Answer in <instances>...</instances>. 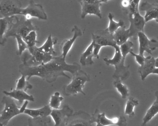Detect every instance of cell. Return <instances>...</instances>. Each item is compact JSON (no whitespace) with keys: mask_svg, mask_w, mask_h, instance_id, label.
Wrapping results in <instances>:
<instances>
[{"mask_svg":"<svg viewBox=\"0 0 158 126\" xmlns=\"http://www.w3.org/2000/svg\"><path fill=\"white\" fill-rule=\"evenodd\" d=\"M80 69L81 65L78 63L67 64L61 55L53 57L51 61L38 66L30 67L23 64L19 66V72L27 77V80L33 76H38L48 83L54 82L61 76L70 79L71 78L65 74V71H68L73 75Z\"/></svg>","mask_w":158,"mask_h":126,"instance_id":"6da1fadb","label":"cell"},{"mask_svg":"<svg viewBox=\"0 0 158 126\" xmlns=\"http://www.w3.org/2000/svg\"><path fill=\"white\" fill-rule=\"evenodd\" d=\"M39 30V28L33 24L32 19H27L23 15L14 16L13 22L3 39L0 41V44L1 46H4L7 39L10 37L20 36L24 40L31 32L37 31Z\"/></svg>","mask_w":158,"mask_h":126,"instance_id":"7a4b0ae2","label":"cell"},{"mask_svg":"<svg viewBox=\"0 0 158 126\" xmlns=\"http://www.w3.org/2000/svg\"><path fill=\"white\" fill-rule=\"evenodd\" d=\"M114 48L115 49V53L113 58L109 59L105 57L103 58V60L107 65H113L115 67V70L112 76L114 79H120L122 81L126 80L130 76L129 69L130 65H125V60L126 57L122 55L120 46L116 45Z\"/></svg>","mask_w":158,"mask_h":126,"instance_id":"3957f363","label":"cell"},{"mask_svg":"<svg viewBox=\"0 0 158 126\" xmlns=\"http://www.w3.org/2000/svg\"><path fill=\"white\" fill-rule=\"evenodd\" d=\"M2 103L4 105V108L1 112L0 125L6 126L13 118L24 113L28 101H25L22 107H19L17 105L13 98L5 95L2 98Z\"/></svg>","mask_w":158,"mask_h":126,"instance_id":"277c9868","label":"cell"},{"mask_svg":"<svg viewBox=\"0 0 158 126\" xmlns=\"http://www.w3.org/2000/svg\"><path fill=\"white\" fill-rule=\"evenodd\" d=\"M73 76L71 82L63 87L64 94L66 96H70L80 93L85 95L83 89L85 83L90 81V77L85 71L81 69L76 72Z\"/></svg>","mask_w":158,"mask_h":126,"instance_id":"5b68a950","label":"cell"},{"mask_svg":"<svg viewBox=\"0 0 158 126\" xmlns=\"http://www.w3.org/2000/svg\"><path fill=\"white\" fill-rule=\"evenodd\" d=\"M53 56L43 52L36 46L24 52L22 55L23 64L30 67L38 66L52 60Z\"/></svg>","mask_w":158,"mask_h":126,"instance_id":"8992f818","label":"cell"},{"mask_svg":"<svg viewBox=\"0 0 158 126\" xmlns=\"http://www.w3.org/2000/svg\"><path fill=\"white\" fill-rule=\"evenodd\" d=\"M114 34L110 33L107 30H99L95 33H92V41L94 42V57L99 59V53L101 48L103 46H112L117 45L114 39Z\"/></svg>","mask_w":158,"mask_h":126,"instance_id":"52a82bcc","label":"cell"},{"mask_svg":"<svg viewBox=\"0 0 158 126\" xmlns=\"http://www.w3.org/2000/svg\"><path fill=\"white\" fill-rule=\"evenodd\" d=\"M22 8L21 1L1 0L0 1V19L19 15Z\"/></svg>","mask_w":158,"mask_h":126,"instance_id":"ba28073f","label":"cell"},{"mask_svg":"<svg viewBox=\"0 0 158 126\" xmlns=\"http://www.w3.org/2000/svg\"><path fill=\"white\" fill-rule=\"evenodd\" d=\"M20 15L24 16L28 19H31L33 17L42 20L48 19V16L43 6L40 4L36 3L32 0L29 1L28 6L26 8H22Z\"/></svg>","mask_w":158,"mask_h":126,"instance_id":"9c48e42d","label":"cell"},{"mask_svg":"<svg viewBox=\"0 0 158 126\" xmlns=\"http://www.w3.org/2000/svg\"><path fill=\"white\" fill-rule=\"evenodd\" d=\"M92 123L96 122L97 126H107L116 125L118 126H126L127 125L125 117L121 116L119 118L110 119L106 117L105 113L100 114L98 109L92 115Z\"/></svg>","mask_w":158,"mask_h":126,"instance_id":"30bf717a","label":"cell"},{"mask_svg":"<svg viewBox=\"0 0 158 126\" xmlns=\"http://www.w3.org/2000/svg\"><path fill=\"white\" fill-rule=\"evenodd\" d=\"M82 7L81 18L84 19L88 15H94L100 19L102 18L100 7L102 3H107V1L102 0H82L78 1Z\"/></svg>","mask_w":158,"mask_h":126,"instance_id":"8fae6325","label":"cell"},{"mask_svg":"<svg viewBox=\"0 0 158 126\" xmlns=\"http://www.w3.org/2000/svg\"><path fill=\"white\" fill-rule=\"evenodd\" d=\"M127 15L130 22V27L128 28L130 31L129 37L136 39L139 32H144V27L146 23L145 18L140 15L139 12L134 15L127 14Z\"/></svg>","mask_w":158,"mask_h":126,"instance_id":"7c38bea8","label":"cell"},{"mask_svg":"<svg viewBox=\"0 0 158 126\" xmlns=\"http://www.w3.org/2000/svg\"><path fill=\"white\" fill-rule=\"evenodd\" d=\"M92 123V116L80 110L69 116L64 126H91Z\"/></svg>","mask_w":158,"mask_h":126,"instance_id":"4fadbf2b","label":"cell"},{"mask_svg":"<svg viewBox=\"0 0 158 126\" xmlns=\"http://www.w3.org/2000/svg\"><path fill=\"white\" fill-rule=\"evenodd\" d=\"M139 42V54L144 56V52L152 54V52L158 48V41L155 39L149 40L145 32H139L138 34Z\"/></svg>","mask_w":158,"mask_h":126,"instance_id":"5bb4252c","label":"cell"},{"mask_svg":"<svg viewBox=\"0 0 158 126\" xmlns=\"http://www.w3.org/2000/svg\"><path fill=\"white\" fill-rule=\"evenodd\" d=\"M73 109L68 105L61 109H52L50 116L54 121V126H64L67 118L73 114Z\"/></svg>","mask_w":158,"mask_h":126,"instance_id":"9a60e30c","label":"cell"},{"mask_svg":"<svg viewBox=\"0 0 158 126\" xmlns=\"http://www.w3.org/2000/svg\"><path fill=\"white\" fill-rule=\"evenodd\" d=\"M138 72L140 74L142 81H144L151 74H158V68L155 66V59L154 57H146L145 63L138 68Z\"/></svg>","mask_w":158,"mask_h":126,"instance_id":"2e32d148","label":"cell"},{"mask_svg":"<svg viewBox=\"0 0 158 126\" xmlns=\"http://www.w3.org/2000/svg\"><path fill=\"white\" fill-rule=\"evenodd\" d=\"M139 10L146 12L144 18L146 23L158 18V3H150L148 1L143 2L139 6Z\"/></svg>","mask_w":158,"mask_h":126,"instance_id":"e0dca14e","label":"cell"},{"mask_svg":"<svg viewBox=\"0 0 158 126\" xmlns=\"http://www.w3.org/2000/svg\"><path fill=\"white\" fill-rule=\"evenodd\" d=\"M72 32H73V37L71 39L64 41L61 44L62 54L61 56L64 59L66 58L67 54L71 50L76 40L83 35L82 30L77 26H74Z\"/></svg>","mask_w":158,"mask_h":126,"instance_id":"ac0fdd59","label":"cell"},{"mask_svg":"<svg viewBox=\"0 0 158 126\" xmlns=\"http://www.w3.org/2000/svg\"><path fill=\"white\" fill-rule=\"evenodd\" d=\"M3 94L7 96H10L14 99L17 100L19 104L22 105L24 101H30L34 102L35 98L32 95H30L27 93L26 92L21 90H17L16 89L13 90L11 91H7L4 90L3 91Z\"/></svg>","mask_w":158,"mask_h":126,"instance_id":"d6986e66","label":"cell"},{"mask_svg":"<svg viewBox=\"0 0 158 126\" xmlns=\"http://www.w3.org/2000/svg\"><path fill=\"white\" fill-rule=\"evenodd\" d=\"M52 111L51 107L49 105L45 106L39 109L26 108L24 114L29 116L32 118L48 117Z\"/></svg>","mask_w":158,"mask_h":126,"instance_id":"ffe728a7","label":"cell"},{"mask_svg":"<svg viewBox=\"0 0 158 126\" xmlns=\"http://www.w3.org/2000/svg\"><path fill=\"white\" fill-rule=\"evenodd\" d=\"M94 42L92 41L90 44L88 46L85 51L81 54L80 58V63L83 66L89 65L94 64L93 58L94 57Z\"/></svg>","mask_w":158,"mask_h":126,"instance_id":"44dd1931","label":"cell"},{"mask_svg":"<svg viewBox=\"0 0 158 126\" xmlns=\"http://www.w3.org/2000/svg\"><path fill=\"white\" fill-rule=\"evenodd\" d=\"M129 29H126L125 26L119 28L114 34V39L116 44L121 46L128 40L129 37Z\"/></svg>","mask_w":158,"mask_h":126,"instance_id":"7402d4cb","label":"cell"},{"mask_svg":"<svg viewBox=\"0 0 158 126\" xmlns=\"http://www.w3.org/2000/svg\"><path fill=\"white\" fill-rule=\"evenodd\" d=\"M155 95L156 99L143 118L141 126H147L148 122L158 113V91L155 92Z\"/></svg>","mask_w":158,"mask_h":126,"instance_id":"603a6c76","label":"cell"},{"mask_svg":"<svg viewBox=\"0 0 158 126\" xmlns=\"http://www.w3.org/2000/svg\"><path fill=\"white\" fill-rule=\"evenodd\" d=\"M57 39L56 38L53 39L51 34H50L48 36L45 43L40 47H38V48L43 52L52 56L56 54L53 46L57 43Z\"/></svg>","mask_w":158,"mask_h":126,"instance_id":"cb8c5ba5","label":"cell"},{"mask_svg":"<svg viewBox=\"0 0 158 126\" xmlns=\"http://www.w3.org/2000/svg\"><path fill=\"white\" fill-rule=\"evenodd\" d=\"M14 19V16L10 17L0 19V41L4 38V36L8 32L10 27Z\"/></svg>","mask_w":158,"mask_h":126,"instance_id":"d4e9b609","label":"cell"},{"mask_svg":"<svg viewBox=\"0 0 158 126\" xmlns=\"http://www.w3.org/2000/svg\"><path fill=\"white\" fill-rule=\"evenodd\" d=\"M108 18L110 20L109 26L106 29L110 33L114 34V32L121 27H124L125 26V23L123 20L120 19L119 22H116L114 20V15L111 13H109L108 15Z\"/></svg>","mask_w":158,"mask_h":126,"instance_id":"484cf974","label":"cell"},{"mask_svg":"<svg viewBox=\"0 0 158 126\" xmlns=\"http://www.w3.org/2000/svg\"><path fill=\"white\" fill-rule=\"evenodd\" d=\"M139 104V102L136 99L133 97H130L128 98V100L126 103L125 114L128 115L129 118L133 117L135 116L134 112V107Z\"/></svg>","mask_w":158,"mask_h":126,"instance_id":"4316f807","label":"cell"},{"mask_svg":"<svg viewBox=\"0 0 158 126\" xmlns=\"http://www.w3.org/2000/svg\"><path fill=\"white\" fill-rule=\"evenodd\" d=\"M33 87V85L28 82L26 77L23 75H22L21 78L18 79V80L17 81L15 89L26 92L28 89L31 90Z\"/></svg>","mask_w":158,"mask_h":126,"instance_id":"83f0119b","label":"cell"},{"mask_svg":"<svg viewBox=\"0 0 158 126\" xmlns=\"http://www.w3.org/2000/svg\"><path fill=\"white\" fill-rule=\"evenodd\" d=\"M64 99V98L63 96H61L59 92H56L51 96L49 105L53 109H60L61 103L63 101Z\"/></svg>","mask_w":158,"mask_h":126,"instance_id":"f1b7e54d","label":"cell"},{"mask_svg":"<svg viewBox=\"0 0 158 126\" xmlns=\"http://www.w3.org/2000/svg\"><path fill=\"white\" fill-rule=\"evenodd\" d=\"M115 88L122 95L123 99H125L129 95L128 88L124 84H123L122 81L120 79L115 80L113 83Z\"/></svg>","mask_w":158,"mask_h":126,"instance_id":"f546056e","label":"cell"},{"mask_svg":"<svg viewBox=\"0 0 158 126\" xmlns=\"http://www.w3.org/2000/svg\"><path fill=\"white\" fill-rule=\"evenodd\" d=\"M29 126H48V124L51 122L50 118H32L28 119Z\"/></svg>","mask_w":158,"mask_h":126,"instance_id":"4dcf8cb0","label":"cell"},{"mask_svg":"<svg viewBox=\"0 0 158 126\" xmlns=\"http://www.w3.org/2000/svg\"><path fill=\"white\" fill-rule=\"evenodd\" d=\"M24 40L28 46V50L34 48L36 46L37 43H39L37 40V34L35 31L31 32L24 39Z\"/></svg>","mask_w":158,"mask_h":126,"instance_id":"1f68e13d","label":"cell"},{"mask_svg":"<svg viewBox=\"0 0 158 126\" xmlns=\"http://www.w3.org/2000/svg\"><path fill=\"white\" fill-rule=\"evenodd\" d=\"M140 1H130L129 5L125 8H123V10L127 14L134 15L139 12V3Z\"/></svg>","mask_w":158,"mask_h":126,"instance_id":"d6a6232c","label":"cell"},{"mask_svg":"<svg viewBox=\"0 0 158 126\" xmlns=\"http://www.w3.org/2000/svg\"><path fill=\"white\" fill-rule=\"evenodd\" d=\"M15 38L16 39L18 44V50L17 51V54L19 56H22L26 50H28V47L26 43L23 39L20 36H15Z\"/></svg>","mask_w":158,"mask_h":126,"instance_id":"836d02e7","label":"cell"},{"mask_svg":"<svg viewBox=\"0 0 158 126\" xmlns=\"http://www.w3.org/2000/svg\"><path fill=\"white\" fill-rule=\"evenodd\" d=\"M134 46V44L131 41L127 40L126 42L120 46V50L122 55L126 57L131 51H133L132 47Z\"/></svg>","mask_w":158,"mask_h":126,"instance_id":"e575fe53","label":"cell"},{"mask_svg":"<svg viewBox=\"0 0 158 126\" xmlns=\"http://www.w3.org/2000/svg\"><path fill=\"white\" fill-rule=\"evenodd\" d=\"M129 53L132 56L135 57L136 61L138 63L139 65H140V66L142 65L145 63L146 57H145L144 56L140 55L139 54H137L135 53L133 51H131Z\"/></svg>","mask_w":158,"mask_h":126,"instance_id":"d590c367","label":"cell"},{"mask_svg":"<svg viewBox=\"0 0 158 126\" xmlns=\"http://www.w3.org/2000/svg\"><path fill=\"white\" fill-rule=\"evenodd\" d=\"M155 66L156 67L158 68V57L155 59Z\"/></svg>","mask_w":158,"mask_h":126,"instance_id":"8d00e7d4","label":"cell"},{"mask_svg":"<svg viewBox=\"0 0 158 126\" xmlns=\"http://www.w3.org/2000/svg\"><path fill=\"white\" fill-rule=\"evenodd\" d=\"M155 20H156V22H158V18L157 19H155Z\"/></svg>","mask_w":158,"mask_h":126,"instance_id":"74e56055","label":"cell"}]
</instances>
